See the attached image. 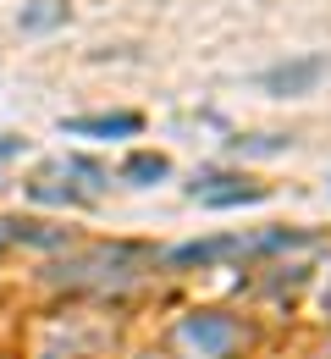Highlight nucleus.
Instances as JSON below:
<instances>
[{
	"mask_svg": "<svg viewBox=\"0 0 331 359\" xmlns=\"http://www.w3.org/2000/svg\"><path fill=\"white\" fill-rule=\"evenodd\" d=\"M61 133L72 138H133L143 133V116L139 111H111V116H66Z\"/></svg>",
	"mask_w": 331,
	"mask_h": 359,
	"instance_id": "nucleus-1",
	"label": "nucleus"
},
{
	"mask_svg": "<svg viewBox=\"0 0 331 359\" xmlns=\"http://www.w3.org/2000/svg\"><path fill=\"white\" fill-rule=\"evenodd\" d=\"M11 155H22V138H0V166H6Z\"/></svg>",
	"mask_w": 331,
	"mask_h": 359,
	"instance_id": "nucleus-7",
	"label": "nucleus"
},
{
	"mask_svg": "<svg viewBox=\"0 0 331 359\" xmlns=\"http://www.w3.org/2000/svg\"><path fill=\"white\" fill-rule=\"evenodd\" d=\"M193 199L210 205V210H227V205H260L265 188L260 182H243V177H210V182H193Z\"/></svg>",
	"mask_w": 331,
	"mask_h": 359,
	"instance_id": "nucleus-3",
	"label": "nucleus"
},
{
	"mask_svg": "<svg viewBox=\"0 0 331 359\" xmlns=\"http://www.w3.org/2000/svg\"><path fill=\"white\" fill-rule=\"evenodd\" d=\"M166 172H171V161H166V155H149V149L122 166V177H127V182H160Z\"/></svg>",
	"mask_w": 331,
	"mask_h": 359,
	"instance_id": "nucleus-5",
	"label": "nucleus"
},
{
	"mask_svg": "<svg viewBox=\"0 0 331 359\" xmlns=\"http://www.w3.org/2000/svg\"><path fill=\"white\" fill-rule=\"evenodd\" d=\"M55 22H66V6H55V0H39L34 11H22V34H39V28H55Z\"/></svg>",
	"mask_w": 331,
	"mask_h": 359,
	"instance_id": "nucleus-6",
	"label": "nucleus"
},
{
	"mask_svg": "<svg viewBox=\"0 0 331 359\" xmlns=\"http://www.w3.org/2000/svg\"><path fill=\"white\" fill-rule=\"evenodd\" d=\"M237 337L232 320H221V315H193V320H183V343H193L199 354H227Z\"/></svg>",
	"mask_w": 331,
	"mask_h": 359,
	"instance_id": "nucleus-4",
	"label": "nucleus"
},
{
	"mask_svg": "<svg viewBox=\"0 0 331 359\" xmlns=\"http://www.w3.org/2000/svg\"><path fill=\"white\" fill-rule=\"evenodd\" d=\"M321 78H326V61H321V55H304V61H282V67H271L260 83H265L271 94H309Z\"/></svg>",
	"mask_w": 331,
	"mask_h": 359,
	"instance_id": "nucleus-2",
	"label": "nucleus"
}]
</instances>
